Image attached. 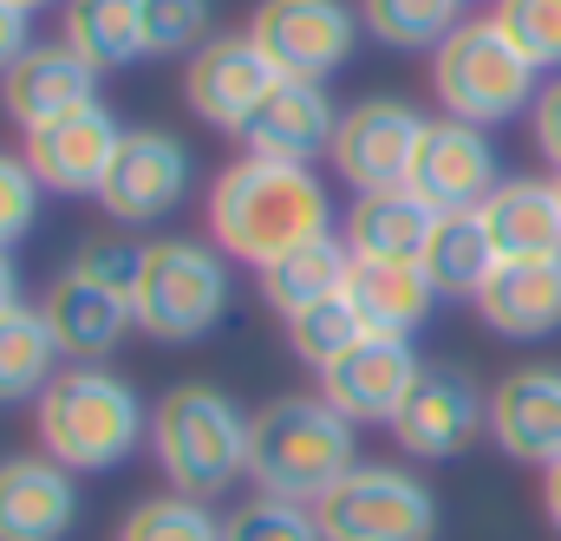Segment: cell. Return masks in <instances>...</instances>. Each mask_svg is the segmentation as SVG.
<instances>
[{
  "label": "cell",
  "instance_id": "cell-38",
  "mask_svg": "<svg viewBox=\"0 0 561 541\" xmlns=\"http://www.w3.org/2000/svg\"><path fill=\"white\" fill-rule=\"evenodd\" d=\"M33 46V13L26 7H13V0H0V79L20 66V53Z\"/></svg>",
  "mask_w": 561,
  "mask_h": 541
},
{
  "label": "cell",
  "instance_id": "cell-19",
  "mask_svg": "<svg viewBox=\"0 0 561 541\" xmlns=\"http://www.w3.org/2000/svg\"><path fill=\"white\" fill-rule=\"evenodd\" d=\"M79 522L72 470L39 457H0V541H66Z\"/></svg>",
  "mask_w": 561,
  "mask_h": 541
},
{
  "label": "cell",
  "instance_id": "cell-42",
  "mask_svg": "<svg viewBox=\"0 0 561 541\" xmlns=\"http://www.w3.org/2000/svg\"><path fill=\"white\" fill-rule=\"evenodd\" d=\"M549 183H556V196H561V170H556V176H549Z\"/></svg>",
  "mask_w": 561,
  "mask_h": 541
},
{
  "label": "cell",
  "instance_id": "cell-11",
  "mask_svg": "<svg viewBox=\"0 0 561 541\" xmlns=\"http://www.w3.org/2000/svg\"><path fill=\"white\" fill-rule=\"evenodd\" d=\"M424 125L405 99H359L353 112H340L333 137V170L353 189H386V183H412V157L424 143Z\"/></svg>",
  "mask_w": 561,
  "mask_h": 541
},
{
  "label": "cell",
  "instance_id": "cell-36",
  "mask_svg": "<svg viewBox=\"0 0 561 541\" xmlns=\"http://www.w3.org/2000/svg\"><path fill=\"white\" fill-rule=\"evenodd\" d=\"M33 216H39V176L26 157L0 150V249H13L33 229Z\"/></svg>",
  "mask_w": 561,
  "mask_h": 541
},
{
  "label": "cell",
  "instance_id": "cell-30",
  "mask_svg": "<svg viewBox=\"0 0 561 541\" xmlns=\"http://www.w3.org/2000/svg\"><path fill=\"white\" fill-rule=\"evenodd\" d=\"M118 541H222V516L203 503V496H144L138 509L125 516Z\"/></svg>",
  "mask_w": 561,
  "mask_h": 541
},
{
  "label": "cell",
  "instance_id": "cell-1",
  "mask_svg": "<svg viewBox=\"0 0 561 541\" xmlns=\"http://www.w3.org/2000/svg\"><path fill=\"white\" fill-rule=\"evenodd\" d=\"M327 222H333V209H327V189H320V176L307 163L242 157L209 189V235H216V249L249 262L255 274L268 262H280L287 249L313 242V235H333Z\"/></svg>",
  "mask_w": 561,
  "mask_h": 541
},
{
  "label": "cell",
  "instance_id": "cell-25",
  "mask_svg": "<svg viewBox=\"0 0 561 541\" xmlns=\"http://www.w3.org/2000/svg\"><path fill=\"white\" fill-rule=\"evenodd\" d=\"M346 280H353V249L333 242V235H313V242L287 249L280 262L262 268V300L275 307L280 320H294V313H307L320 300H340Z\"/></svg>",
  "mask_w": 561,
  "mask_h": 541
},
{
  "label": "cell",
  "instance_id": "cell-16",
  "mask_svg": "<svg viewBox=\"0 0 561 541\" xmlns=\"http://www.w3.org/2000/svg\"><path fill=\"white\" fill-rule=\"evenodd\" d=\"M333 137H340V112H333L320 79H280L275 92L255 105V118L242 125L249 157H275V163L333 157Z\"/></svg>",
  "mask_w": 561,
  "mask_h": 541
},
{
  "label": "cell",
  "instance_id": "cell-12",
  "mask_svg": "<svg viewBox=\"0 0 561 541\" xmlns=\"http://www.w3.org/2000/svg\"><path fill=\"white\" fill-rule=\"evenodd\" d=\"M419 372H424V359L412 353V339L366 333L333 366H320V399L340 411L346 424H392L399 405H405V392L419 385Z\"/></svg>",
  "mask_w": 561,
  "mask_h": 541
},
{
  "label": "cell",
  "instance_id": "cell-34",
  "mask_svg": "<svg viewBox=\"0 0 561 541\" xmlns=\"http://www.w3.org/2000/svg\"><path fill=\"white\" fill-rule=\"evenodd\" d=\"M490 13L542 72H561V0H496Z\"/></svg>",
  "mask_w": 561,
  "mask_h": 541
},
{
  "label": "cell",
  "instance_id": "cell-27",
  "mask_svg": "<svg viewBox=\"0 0 561 541\" xmlns=\"http://www.w3.org/2000/svg\"><path fill=\"white\" fill-rule=\"evenodd\" d=\"M419 268H424V280L437 287V300H477V287L496 268V242H490L483 216H477V209L437 216V235H431V249H424Z\"/></svg>",
  "mask_w": 561,
  "mask_h": 541
},
{
  "label": "cell",
  "instance_id": "cell-39",
  "mask_svg": "<svg viewBox=\"0 0 561 541\" xmlns=\"http://www.w3.org/2000/svg\"><path fill=\"white\" fill-rule=\"evenodd\" d=\"M542 509H549V522H556V536H561V457L542 470Z\"/></svg>",
  "mask_w": 561,
  "mask_h": 541
},
{
  "label": "cell",
  "instance_id": "cell-14",
  "mask_svg": "<svg viewBox=\"0 0 561 541\" xmlns=\"http://www.w3.org/2000/svg\"><path fill=\"white\" fill-rule=\"evenodd\" d=\"M190 189V150L170 131H125L112 170H105V216L125 222V229H144V222H163Z\"/></svg>",
  "mask_w": 561,
  "mask_h": 541
},
{
  "label": "cell",
  "instance_id": "cell-13",
  "mask_svg": "<svg viewBox=\"0 0 561 541\" xmlns=\"http://www.w3.org/2000/svg\"><path fill=\"white\" fill-rule=\"evenodd\" d=\"M125 143V125L112 118V105H79L39 131H26V163L39 176V189H59V196H99L105 189V170Z\"/></svg>",
  "mask_w": 561,
  "mask_h": 541
},
{
  "label": "cell",
  "instance_id": "cell-22",
  "mask_svg": "<svg viewBox=\"0 0 561 541\" xmlns=\"http://www.w3.org/2000/svg\"><path fill=\"white\" fill-rule=\"evenodd\" d=\"M431 235H437V209L424 203L412 183L359 189V203L346 209V249H353V262H424Z\"/></svg>",
  "mask_w": 561,
  "mask_h": 541
},
{
  "label": "cell",
  "instance_id": "cell-7",
  "mask_svg": "<svg viewBox=\"0 0 561 541\" xmlns=\"http://www.w3.org/2000/svg\"><path fill=\"white\" fill-rule=\"evenodd\" d=\"M313 516L327 541H437V496L399 463H353Z\"/></svg>",
  "mask_w": 561,
  "mask_h": 541
},
{
  "label": "cell",
  "instance_id": "cell-41",
  "mask_svg": "<svg viewBox=\"0 0 561 541\" xmlns=\"http://www.w3.org/2000/svg\"><path fill=\"white\" fill-rule=\"evenodd\" d=\"M13 7H26V13H39V7H53V0H13Z\"/></svg>",
  "mask_w": 561,
  "mask_h": 541
},
{
  "label": "cell",
  "instance_id": "cell-15",
  "mask_svg": "<svg viewBox=\"0 0 561 541\" xmlns=\"http://www.w3.org/2000/svg\"><path fill=\"white\" fill-rule=\"evenodd\" d=\"M503 170H496V143L490 131L463 125V118H444V125H424V143L412 157V189L437 216H463V209H483L496 196Z\"/></svg>",
  "mask_w": 561,
  "mask_h": 541
},
{
  "label": "cell",
  "instance_id": "cell-35",
  "mask_svg": "<svg viewBox=\"0 0 561 541\" xmlns=\"http://www.w3.org/2000/svg\"><path fill=\"white\" fill-rule=\"evenodd\" d=\"M144 249H150V242H131V235H92V242L72 255V268L131 300V293H138V274H144Z\"/></svg>",
  "mask_w": 561,
  "mask_h": 541
},
{
  "label": "cell",
  "instance_id": "cell-24",
  "mask_svg": "<svg viewBox=\"0 0 561 541\" xmlns=\"http://www.w3.org/2000/svg\"><path fill=\"white\" fill-rule=\"evenodd\" d=\"M346 300H353V313H359L366 333H379V339H412L424 320H431L437 287L424 280L419 262H353Z\"/></svg>",
  "mask_w": 561,
  "mask_h": 541
},
{
  "label": "cell",
  "instance_id": "cell-28",
  "mask_svg": "<svg viewBox=\"0 0 561 541\" xmlns=\"http://www.w3.org/2000/svg\"><path fill=\"white\" fill-rule=\"evenodd\" d=\"M59 339L46 326L39 307H13L0 313V405H20V399H39L53 379H59Z\"/></svg>",
  "mask_w": 561,
  "mask_h": 541
},
{
  "label": "cell",
  "instance_id": "cell-10",
  "mask_svg": "<svg viewBox=\"0 0 561 541\" xmlns=\"http://www.w3.org/2000/svg\"><path fill=\"white\" fill-rule=\"evenodd\" d=\"M483 424H490V399L477 392V379L463 366H424L419 385L405 392V405L392 417V437L424 463H450L477 444Z\"/></svg>",
  "mask_w": 561,
  "mask_h": 541
},
{
  "label": "cell",
  "instance_id": "cell-40",
  "mask_svg": "<svg viewBox=\"0 0 561 541\" xmlns=\"http://www.w3.org/2000/svg\"><path fill=\"white\" fill-rule=\"evenodd\" d=\"M20 307V274H13V255L0 249V313H13Z\"/></svg>",
  "mask_w": 561,
  "mask_h": 541
},
{
  "label": "cell",
  "instance_id": "cell-32",
  "mask_svg": "<svg viewBox=\"0 0 561 541\" xmlns=\"http://www.w3.org/2000/svg\"><path fill=\"white\" fill-rule=\"evenodd\" d=\"M222 541H327L313 503H287V496H249L242 509H229Z\"/></svg>",
  "mask_w": 561,
  "mask_h": 541
},
{
  "label": "cell",
  "instance_id": "cell-9",
  "mask_svg": "<svg viewBox=\"0 0 561 541\" xmlns=\"http://www.w3.org/2000/svg\"><path fill=\"white\" fill-rule=\"evenodd\" d=\"M280 85V72L262 59V46L249 39V33H216V39H203L196 53H190V66H183V99H190V112L203 118V125H216V131H236L255 118V105L268 99Z\"/></svg>",
  "mask_w": 561,
  "mask_h": 541
},
{
  "label": "cell",
  "instance_id": "cell-4",
  "mask_svg": "<svg viewBox=\"0 0 561 541\" xmlns=\"http://www.w3.org/2000/svg\"><path fill=\"white\" fill-rule=\"evenodd\" d=\"M150 457L170 490L209 503L249 476V411L216 385H170L150 405Z\"/></svg>",
  "mask_w": 561,
  "mask_h": 541
},
{
  "label": "cell",
  "instance_id": "cell-23",
  "mask_svg": "<svg viewBox=\"0 0 561 541\" xmlns=\"http://www.w3.org/2000/svg\"><path fill=\"white\" fill-rule=\"evenodd\" d=\"M496 262H529V255H561V196L542 176H503L496 196L477 209Z\"/></svg>",
  "mask_w": 561,
  "mask_h": 541
},
{
  "label": "cell",
  "instance_id": "cell-5",
  "mask_svg": "<svg viewBox=\"0 0 561 541\" xmlns=\"http://www.w3.org/2000/svg\"><path fill=\"white\" fill-rule=\"evenodd\" d=\"M431 92L450 118L483 131V125H510L536 105L542 66L496 26V13H483V20H457L444 33V46L431 53Z\"/></svg>",
  "mask_w": 561,
  "mask_h": 541
},
{
  "label": "cell",
  "instance_id": "cell-21",
  "mask_svg": "<svg viewBox=\"0 0 561 541\" xmlns=\"http://www.w3.org/2000/svg\"><path fill=\"white\" fill-rule=\"evenodd\" d=\"M477 313L503 339H549L561 333V255H529V262H496L477 287Z\"/></svg>",
  "mask_w": 561,
  "mask_h": 541
},
{
  "label": "cell",
  "instance_id": "cell-6",
  "mask_svg": "<svg viewBox=\"0 0 561 541\" xmlns=\"http://www.w3.org/2000/svg\"><path fill=\"white\" fill-rule=\"evenodd\" d=\"M222 307H229V262L216 242L170 235V242L144 249V274L131 293L138 333L163 339V346H190L222 320Z\"/></svg>",
  "mask_w": 561,
  "mask_h": 541
},
{
  "label": "cell",
  "instance_id": "cell-37",
  "mask_svg": "<svg viewBox=\"0 0 561 541\" xmlns=\"http://www.w3.org/2000/svg\"><path fill=\"white\" fill-rule=\"evenodd\" d=\"M529 137H536V150L561 170V72L536 92V105H529Z\"/></svg>",
  "mask_w": 561,
  "mask_h": 541
},
{
  "label": "cell",
  "instance_id": "cell-8",
  "mask_svg": "<svg viewBox=\"0 0 561 541\" xmlns=\"http://www.w3.org/2000/svg\"><path fill=\"white\" fill-rule=\"evenodd\" d=\"M249 39L280 79H327L353 59L359 13L346 0H262L249 13Z\"/></svg>",
  "mask_w": 561,
  "mask_h": 541
},
{
  "label": "cell",
  "instance_id": "cell-26",
  "mask_svg": "<svg viewBox=\"0 0 561 541\" xmlns=\"http://www.w3.org/2000/svg\"><path fill=\"white\" fill-rule=\"evenodd\" d=\"M66 7V46L92 72H118L144 59V0H59Z\"/></svg>",
  "mask_w": 561,
  "mask_h": 541
},
{
  "label": "cell",
  "instance_id": "cell-2",
  "mask_svg": "<svg viewBox=\"0 0 561 541\" xmlns=\"http://www.w3.org/2000/svg\"><path fill=\"white\" fill-rule=\"evenodd\" d=\"M33 430H39V450L72 476H105L131 463V450L150 437V411L131 392V379L105 366H66L33 399Z\"/></svg>",
  "mask_w": 561,
  "mask_h": 541
},
{
  "label": "cell",
  "instance_id": "cell-18",
  "mask_svg": "<svg viewBox=\"0 0 561 541\" xmlns=\"http://www.w3.org/2000/svg\"><path fill=\"white\" fill-rule=\"evenodd\" d=\"M490 437L503 457L549 470L561 457V366H523L490 385Z\"/></svg>",
  "mask_w": 561,
  "mask_h": 541
},
{
  "label": "cell",
  "instance_id": "cell-3",
  "mask_svg": "<svg viewBox=\"0 0 561 541\" xmlns=\"http://www.w3.org/2000/svg\"><path fill=\"white\" fill-rule=\"evenodd\" d=\"M353 424L313 399H268L249 417V483L262 496H287V503H320L346 470H353Z\"/></svg>",
  "mask_w": 561,
  "mask_h": 541
},
{
  "label": "cell",
  "instance_id": "cell-20",
  "mask_svg": "<svg viewBox=\"0 0 561 541\" xmlns=\"http://www.w3.org/2000/svg\"><path fill=\"white\" fill-rule=\"evenodd\" d=\"M92 99H99V72H92L66 39L26 46L20 66L0 79V105H7V118H13L20 131H39V125L79 112V105H92Z\"/></svg>",
  "mask_w": 561,
  "mask_h": 541
},
{
  "label": "cell",
  "instance_id": "cell-17",
  "mask_svg": "<svg viewBox=\"0 0 561 541\" xmlns=\"http://www.w3.org/2000/svg\"><path fill=\"white\" fill-rule=\"evenodd\" d=\"M39 313H46V326H53V339H59V353L72 366H105L118 353V339L138 326V313H131L125 293L99 287L92 274H79V268H66L53 280V293L39 300Z\"/></svg>",
  "mask_w": 561,
  "mask_h": 541
},
{
  "label": "cell",
  "instance_id": "cell-29",
  "mask_svg": "<svg viewBox=\"0 0 561 541\" xmlns=\"http://www.w3.org/2000/svg\"><path fill=\"white\" fill-rule=\"evenodd\" d=\"M463 0H359V20L392 53H437L444 33L463 20Z\"/></svg>",
  "mask_w": 561,
  "mask_h": 541
},
{
  "label": "cell",
  "instance_id": "cell-33",
  "mask_svg": "<svg viewBox=\"0 0 561 541\" xmlns=\"http://www.w3.org/2000/svg\"><path fill=\"white\" fill-rule=\"evenodd\" d=\"M209 33V0H144V53L150 59H176L196 53Z\"/></svg>",
  "mask_w": 561,
  "mask_h": 541
},
{
  "label": "cell",
  "instance_id": "cell-31",
  "mask_svg": "<svg viewBox=\"0 0 561 541\" xmlns=\"http://www.w3.org/2000/svg\"><path fill=\"white\" fill-rule=\"evenodd\" d=\"M366 339V326H359V313H353V300L340 293V300H320V307H307V313H294L287 320V346H294V359H307L313 372L320 366H333L346 346H359Z\"/></svg>",
  "mask_w": 561,
  "mask_h": 541
}]
</instances>
